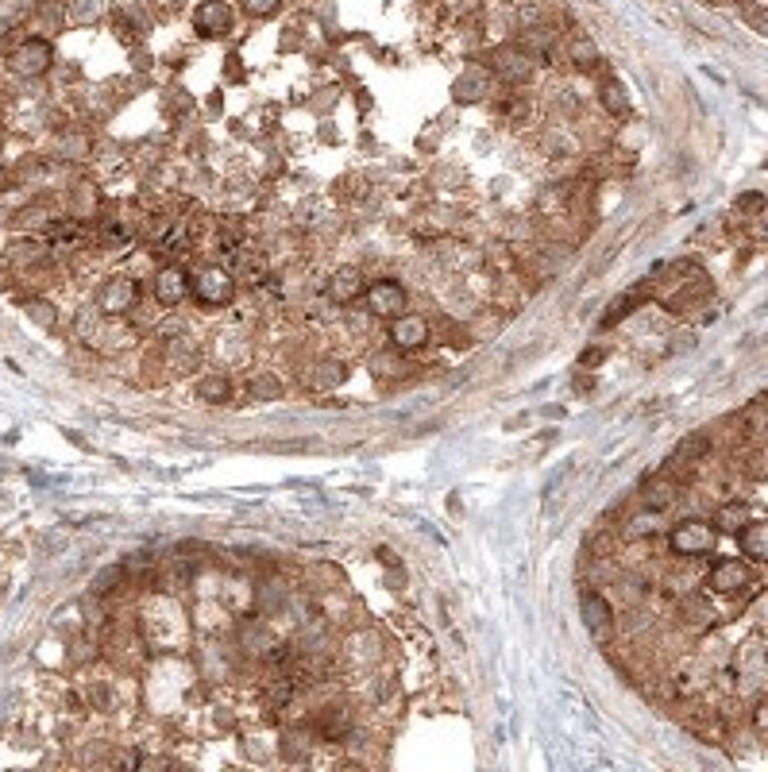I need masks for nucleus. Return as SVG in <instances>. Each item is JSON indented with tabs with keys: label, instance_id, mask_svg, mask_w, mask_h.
I'll list each match as a JSON object with an SVG mask.
<instances>
[{
	"label": "nucleus",
	"instance_id": "14",
	"mask_svg": "<svg viewBox=\"0 0 768 772\" xmlns=\"http://www.w3.org/2000/svg\"><path fill=\"white\" fill-rule=\"evenodd\" d=\"M347 727H352L347 707H324V710H317V719H313V730H317L324 742H340L347 734Z\"/></svg>",
	"mask_w": 768,
	"mask_h": 772
},
{
	"label": "nucleus",
	"instance_id": "3",
	"mask_svg": "<svg viewBox=\"0 0 768 772\" xmlns=\"http://www.w3.org/2000/svg\"><path fill=\"white\" fill-rule=\"evenodd\" d=\"M139 301V283L127 275H112L104 278V286L97 290V309L104 317H124V313H132Z\"/></svg>",
	"mask_w": 768,
	"mask_h": 772
},
{
	"label": "nucleus",
	"instance_id": "28",
	"mask_svg": "<svg viewBox=\"0 0 768 772\" xmlns=\"http://www.w3.org/2000/svg\"><path fill=\"white\" fill-rule=\"evenodd\" d=\"M633 306H637V294H622V298H614V301H610V313L602 317V324H607V329H610V324H618L622 317H630Z\"/></svg>",
	"mask_w": 768,
	"mask_h": 772
},
{
	"label": "nucleus",
	"instance_id": "4",
	"mask_svg": "<svg viewBox=\"0 0 768 772\" xmlns=\"http://www.w3.org/2000/svg\"><path fill=\"white\" fill-rule=\"evenodd\" d=\"M364 306L367 313H375V317H402V309L410 306V294H405L402 283H390V278H379V283H371L364 290Z\"/></svg>",
	"mask_w": 768,
	"mask_h": 772
},
{
	"label": "nucleus",
	"instance_id": "23",
	"mask_svg": "<svg viewBox=\"0 0 768 772\" xmlns=\"http://www.w3.org/2000/svg\"><path fill=\"white\" fill-rule=\"evenodd\" d=\"M23 313H28V317H31L35 324H39V329H46V333H54V329H58V309H54L46 298H31L28 306H23Z\"/></svg>",
	"mask_w": 768,
	"mask_h": 772
},
{
	"label": "nucleus",
	"instance_id": "31",
	"mask_svg": "<svg viewBox=\"0 0 768 772\" xmlns=\"http://www.w3.org/2000/svg\"><path fill=\"white\" fill-rule=\"evenodd\" d=\"M572 58H576V66H595V62H599L595 46H591L584 35H579V39H572Z\"/></svg>",
	"mask_w": 768,
	"mask_h": 772
},
{
	"label": "nucleus",
	"instance_id": "38",
	"mask_svg": "<svg viewBox=\"0 0 768 772\" xmlns=\"http://www.w3.org/2000/svg\"><path fill=\"white\" fill-rule=\"evenodd\" d=\"M155 4H162V8H174V4H182V0H155Z\"/></svg>",
	"mask_w": 768,
	"mask_h": 772
},
{
	"label": "nucleus",
	"instance_id": "36",
	"mask_svg": "<svg viewBox=\"0 0 768 772\" xmlns=\"http://www.w3.org/2000/svg\"><path fill=\"white\" fill-rule=\"evenodd\" d=\"M116 39H124V43L135 39V23L127 20V16H116Z\"/></svg>",
	"mask_w": 768,
	"mask_h": 772
},
{
	"label": "nucleus",
	"instance_id": "9",
	"mask_svg": "<svg viewBox=\"0 0 768 772\" xmlns=\"http://www.w3.org/2000/svg\"><path fill=\"white\" fill-rule=\"evenodd\" d=\"M579 611H584V622L591 629V637H595V641H610V634H614V606L602 599L599 591H584Z\"/></svg>",
	"mask_w": 768,
	"mask_h": 772
},
{
	"label": "nucleus",
	"instance_id": "20",
	"mask_svg": "<svg viewBox=\"0 0 768 772\" xmlns=\"http://www.w3.org/2000/svg\"><path fill=\"white\" fill-rule=\"evenodd\" d=\"M680 618H683L688 626L703 629V626H711V622H715V611H711V603H707L703 595H688V599L680 603Z\"/></svg>",
	"mask_w": 768,
	"mask_h": 772
},
{
	"label": "nucleus",
	"instance_id": "26",
	"mask_svg": "<svg viewBox=\"0 0 768 772\" xmlns=\"http://www.w3.org/2000/svg\"><path fill=\"white\" fill-rule=\"evenodd\" d=\"M124 576H127L124 564H109L104 571H97V579H93V595H109L116 583H124Z\"/></svg>",
	"mask_w": 768,
	"mask_h": 772
},
{
	"label": "nucleus",
	"instance_id": "6",
	"mask_svg": "<svg viewBox=\"0 0 768 772\" xmlns=\"http://www.w3.org/2000/svg\"><path fill=\"white\" fill-rule=\"evenodd\" d=\"M749 583H753L749 564L746 560H734V556L718 560V564L711 568V576H707V587L718 591V595H738V591H746Z\"/></svg>",
	"mask_w": 768,
	"mask_h": 772
},
{
	"label": "nucleus",
	"instance_id": "10",
	"mask_svg": "<svg viewBox=\"0 0 768 772\" xmlns=\"http://www.w3.org/2000/svg\"><path fill=\"white\" fill-rule=\"evenodd\" d=\"M193 31L205 35V39H220V35L232 31V8L225 0H201L193 12Z\"/></svg>",
	"mask_w": 768,
	"mask_h": 772
},
{
	"label": "nucleus",
	"instance_id": "12",
	"mask_svg": "<svg viewBox=\"0 0 768 772\" xmlns=\"http://www.w3.org/2000/svg\"><path fill=\"white\" fill-rule=\"evenodd\" d=\"M329 298L332 301H340V306H352L355 298H364V290H367V283H364V275L355 271V267H340V271H332L329 275Z\"/></svg>",
	"mask_w": 768,
	"mask_h": 772
},
{
	"label": "nucleus",
	"instance_id": "19",
	"mask_svg": "<svg viewBox=\"0 0 768 772\" xmlns=\"http://www.w3.org/2000/svg\"><path fill=\"white\" fill-rule=\"evenodd\" d=\"M197 398L208 402V406H228L232 402V379L213 371V375H205L201 382H197Z\"/></svg>",
	"mask_w": 768,
	"mask_h": 772
},
{
	"label": "nucleus",
	"instance_id": "27",
	"mask_svg": "<svg viewBox=\"0 0 768 772\" xmlns=\"http://www.w3.org/2000/svg\"><path fill=\"white\" fill-rule=\"evenodd\" d=\"M483 93H486L483 74H468V78L456 81V101H475V97H483Z\"/></svg>",
	"mask_w": 768,
	"mask_h": 772
},
{
	"label": "nucleus",
	"instance_id": "32",
	"mask_svg": "<svg viewBox=\"0 0 768 772\" xmlns=\"http://www.w3.org/2000/svg\"><path fill=\"white\" fill-rule=\"evenodd\" d=\"M741 425H749L753 432H764V398H753V406L741 414Z\"/></svg>",
	"mask_w": 768,
	"mask_h": 772
},
{
	"label": "nucleus",
	"instance_id": "5",
	"mask_svg": "<svg viewBox=\"0 0 768 772\" xmlns=\"http://www.w3.org/2000/svg\"><path fill=\"white\" fill-rule=\"evenodd\" d=\"M51 62H54V46L46 39H28L8 54V70L20 78H43L51 70Z\"/></svg>",
	"mask_w": 768,
	"mask_h": 772
},
{
	"label": "nucleus",
	"instance_id": "35",
	"mask_svg": "<svg viewBox=\"0 0 768 772\" xmlns=\"http://www.w3.org/2000/svg\"><path fill=\"white\" fill-rule=\"evenodd\" d=\"M58 151H69L66 159H86V155H89V139H81V136H69L66 144H58Z\"/></svg>",
	"mask_w": 768,
	"mask_h": 772
},
{
	"label": "nucleus",
	"instance_id": "15",
	"mask_svg": "<svg viewBox=\"0 0 768 772\" xmlns=\"http://www.w3.org/2000/svg\"><path fill=\"white\" fill-rule=\"evenodd\" d=\"M738 545H741V556L753 560V564H761V560L768 556V530L764 522H746L738 530Z\"/></svg>",
	"mask_w": 768,
	"mask_h": 772
},
{
	"label": "nucleus",
	"instance_id": "17",
	"mask_svg": "<svg viewBox=\"0 0 768 772\" xmlns=\"http://www.w3.org/2000/svg\"><path fill=\"white\" fill-rule=\"evenodd\" d=\"M344 379H347V367L340 359H321V364L306 375V386L309 390H332V386H340Z\"/></svg>",
	"mask_w": 768,
	"mask_h": 772
},
{
	"label": "nucleus",
	"instance_id": "22",
	"mask_svg": "<svg viewBox=\"0 0 768 772\" xmlns=\"http://www.w3.org/2000/svg\"><path fill=\"white\" fill-rule=\"evenodd\" d=\"M248 394L255 402H278V398H282V379H278L274 371H259V375L248 382Z\"/></svg>",
	"mask_w": 768,
	"mask_h": 772
},
{
	"label": "nucleus",
	"instance_id": "29",
	"mask_svg": "<svg viewBox=\"0 0 768 772\" xmlns=\"http://www.w3.org/2000/svg\"><path fill=\"white\" fill-rule=\"evenodd\" d=\"M43 255H46V251H43L39 240H20V243H12V259H16V263H28V259L39 263Z\"/></svg>",
	"mask_w": 768,
	"mask_h": 772
},
{
	"label": "nucleus",
	"instance_id": "11",
	"mask_svg": "<svg viewBox=\"0 0 768 772\" xmlns=\"http://www.w3.org/2000/svg\"><path fill=\"white\" fill-rule=\"evenodd\" d=\"M641 502H645V510H653V513L668 510L672 502H680V479L672 475V472L649 475L645 487H641Z\"/></svg>",
	"mask_w": 768,
	"mask_h": 772
},
{
	"label": "nucleus",
	"instance_id": "30",
	"mask_svg": "<svg viewBox=\"0 0 768 772\" xmlns=\"http://www.w3.org/2000/svg\"><path fill=\"white\" fill-rule=\"evenodd\" d=\"M602 101H607V109L614 116H630V101H625L622 86H607V89H602Z\"/></svg>",
	"mask_w": 768,
	"mask_h": 772
},
{
	"label": "nucleus",
	"instance_id": "8",
	"mask_svg": "<svg viewBox=\"0 0 768 772\" xmlns=\"http://www.w3.org/2000/svg\"><path fill=\"white\" fill-rule=\"evenodd\" d=\"M429 321L425 317H410V313H402V317H394L390 321V348L394 352H402V356H410V352H417V348H425L429 344Z\"/></svg>",
	"mask_w": 768,
	"mask_h": 772
},
{
	"label": "nucleus",
	"instance_id": "1",
	"mask_svg": "<svg viewBox=\"0 0 768 772\" xmlns=\"http://www.w3.org/2000/svg\"><path fill=\"white\" fill-rule=\"evenodd\" d=\"M715 541H718V530L711 522H699V518H688V522H680L668 530V548L683 560L715 553Z\"/></svg>",
	"mask_w": 768,
	"mask_h": 772
},
{
	"label": "nucleus",
	"instance_id": "7",
	"mask_svg": "<svg viewBox=\"0 0 768 772\" xmlns=\"http://www.w3.org/2000/svg\"><path fill=\"white\" fill-rule=\"evenodd\" d=\"M185 294H190V275H185L182 267H162L155 275V283H151V298H155V306H162V309L182 306Z\"/></svg>",
	"mask_w": 768,
	"mask_h": 772
},
{
	"label": "nucleus",
	"instance_id": "24",
	"mask_svg": "<svg viewBox=\"0 0 768 772\" xmlns=\"http://www.w3.org/2000/svg\"><path fill=\"white\" fill-rule=\"evenodd\" d=\"M657 533V513L649 510V513H637V518H630L625 522V541H641V537H653Z\"/></svg>",
	"mask_w": 768,
	"mask_h": 772
},
{
	"label": "nucleus",
	"instance_id": "13",
	"mask_svg": "<svg viewBox=\"0 0 768 772\" xmlns=\"http://www.w3.org/2000/svg\"><path fill=\"white\" fill-rule=\"evenodd\" d=\"M533 70V54L526 46H502V51L494 54V74L506 78V81H526Z\"/></svg>",
	"mask_w": 768,
	"mask_h": 772
},
{
	"label": "nucleus",
	"instance_id": "21",
	"mask_svg": "<svg viewBox=\"0 0 768 772\" xmlns=\"http://www.w3.org/2000/svg\"><path fill=\"white\" fill-rule=\"evenodd\" d=\"M749 522V510H746V502H726V506H718V513H715V530L718 533H738L741 525Z\"/></svg>",
	"mask_w": 768,
	"mask_h": 772
},
{
	"label": "nucleus",
	"instance_id": "34",
	"mask_svg": "<svg viewBox=\"0 0 768 772\" xmlns=\"http://www.w3.org/2000/svg\"><path fill=\"white\" fill-rule=\"evenodd\" d=\"M614 548H618V537H614V533H599L595 541H591V556L602 560V556H610Z\"/></svg>",
	"mask_w": 768,
	"mask_h": 772
},
{
	"label": "nucleus",
	"instance_id": "2",
	"mask_svg": "<svg viewBox=\"0 0 768 772\" xmlns=\"http://www.w3.org/2000/svg\"><path fill=\"white\" fill-rule=\"evenodd\" d=\"M190 294L201 301V306H228L236 298V278H232L225 267H201L193 278H190Z\"/></svg>",
	"mask_w": 768,
	"mask_h": 772
},
{
	"label": "nucleus",
	"instance_id": "37",
	"mask_svg": "<svg viewBox=\"0 0 768 772\" xmlns=\"http://www.w3.org/2000/svg\"><path fill=\"white\" fill-rule=\"evenodd\" d=\"M602 356H607L602 348H591V352L579 356V364H584V367H599V364H602Z\"/></svg>",
	"mask_w": 768,
	"mask_h": 772
},
{
	"label": "nucleus",
	"instance_id": "16",
	"mask_svg": "<svg viewBox=\"0 0 768 772\" xmlns=\"http://www.w3.org/2000/svg\"><path fill=\"white\" fill-rule=\"evenodd\" d=\"M707 452H711V432H691V437H683L676 444V452H672V472H676V467H695Z\"/></svg>",
	"mask_w": 768,
	"mask_h": 772
},
{
	"label": "nucleus",
	"instance_id": "33",
	"mask_svg": "<svg viewBox=\"0 0 768 772\" xmlns=\"http://www.w3.org/2000/svg\"><path fill=\"white\" fill-rule=\"evenodd\" d=\"M278 4H282V0H243V12L255 20H263V16H274Z\"/></svg>",
	"mask_w": 768,
	"mask_h": 772
},
{
	"label": "nucleus",
	"instance_id": "18",
	"mask_svg": "<svg viewBox=\"0 0 768 772\" xmlns=\"http://www.w3.org/2000/svg\"><path fill=\"white\" fill-rule=\"evenodd\" d=\"M167 364H170L174 371H193L197 364H201V348L193 344V336H178V341H170Z\"/></svg>",
	"mask_w": 768,
	"mask_h": 772
},
{
	"label": "nucleus",
	"instance_id": "25",
	"mask_svg": "<svg viewBox=\"0 0 768 772\" xmlns=\"http://www.w3.org/2000/svg\"><path fill=\"white\" fill-rule=\"evenodd\" d=\"M101 317H104V313H101V309H93V306L78 309V321H74V329H78V336H81V341H93V336L101 333Z\"/></svg>",
	"mask_w": 768,
	"mask_h": 772
}]
</instances>
